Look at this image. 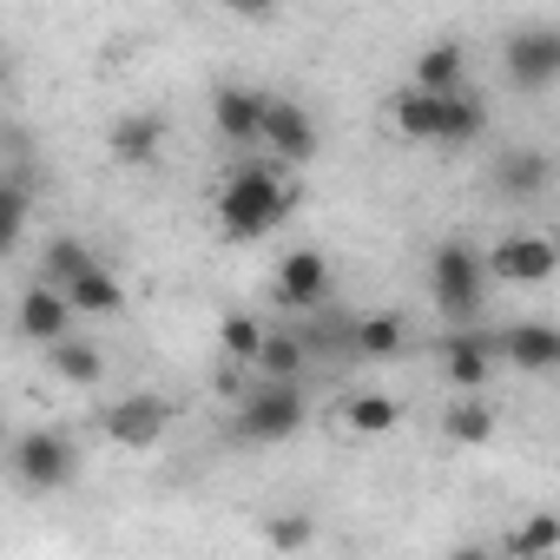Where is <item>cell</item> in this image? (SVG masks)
Masks as SVG:
<instances>
[{
	"label": "cell",
	"mask_w": 560,
	"mask_h": 560,
	"mask_svg": "<svg viewBox=\"0 0 560 560\" xmlns=\"http://www.w3.org/2000/svg\"><path fill=\"white\" fill-rule=\"evenodd\" d=\"M298 185L284 178V172H270V165H244V172H231L224 178V191H218V231L231 237V244H250V237H264V231H277L291 211H298Z\"/></svg>",
	"instance_id": "obj_1"
},
{
	"label": "cell",
	"mask_w": 560,
	"mask_h": 560,
	"mask_svg": "<svg viewBox=\"0 0 560 560\" xmlns=\"http://www.w3.org/2000/svg\"><path fill=\"white\" fill-rule=\"evenodd\" d=\"M488 264H481V250L468 244V237H442L435 244V257H429V298H435V311L448 317V324H475V311L488 304Z\"/></svg>",
	"instance_id": "obj_2"
},
{
	"label": "cell",
	"mask_w": 560,
	"mask_h": 560,
	"mask_svg": "<svg viewBox=\"0 0 560 560\" xmlns=\"http://www.w3.org/2000/svg\"><path fill=\"white\" fill-rule=\"evenodd\" d=\"M0 462L14 468V481L27 494H60L80 475V442L67 429H27L21 442H8V455H0Z\"/></svg>",
	"instance_id": "obj_3"
},
{
	"label": "cell",
	"mask_w": 560,
	"mask_h": 560,
	"mask_svg": "<svg viewBox=\"0 0 560 560\" xmlns=\"http://www.w3.org/2000/svg\"><path fill=\"white\" fill-rule=\"evenodd\" d=\"M298 429H304V389H298V383H270V376H264V389H250L244 409H237V435L257 442V448L291 442Z\"/></svg>",
	"instance_id": "obj_4"
},
{
	"label": "cell",
	"mask_w": 560,
	"mask_h": 560,
	"mask_svg": "<svg viewBox=\"0 0 560 560\" xmlns=\"http://www.w3.org/2000/svg\"><path fill=\"white\" fill-rule=\"evenodd\" d=\"M481 264H488V277H501V284L540 291V284H553L560 250H553V237H540V231H514V237H501L494 250H481Z\"/></svg>",
	"instance_id": "obj_5"
},
{
	"label": "cell",
	"mask_w": 560,
	"mask_h": 560,
	"mask_svg": "<svg viewBox=\"0 0 560 560\" xmlns=\"http://www.w3.org/2000/svg\"><path fill=\"white\" fill-rule=\"evenodd\" d=\"M501 67H508V86H514V93H547V86L560 80V34H553V27H521V34H508Z\"/></svg>",
	"instance_id": "obj_6"
},
{
	"label": "cell",
	"mask_w": 560,
	"mask_h": 560,
	"mask_svg": "<svg viewBox=\"0 0 560 560\" xmlns=\"http://www.w3.org/2000/svg\"><path fill=\"white\" fill-rule=\"evenodd\" d=\"M257 145H270L284 165L317 159V119H311V106H298V100H270V93H264V126H257Z\"/></svg>",
	"instance_id": "obj_7"
},
{
	"label": "cell",
	"mask_w": 560,
	"mask_h": 560,
	"mask_svg": "<svg viewBox=\"0 0 560 560\" xmlns=\"http://www.w3.org/2000/svg\"><path fill=\"white\" fill-rule=\"evenodd\" d=\"M165 429H172V402H165V396H126V402L106 409V442H119V448H132V455L159 448Z\"/></svg>",
	"instance_id": "obj_8"
},
{
	"label": "cell",
	"mask_w": 560,
	"mask_h": 560,
	"mask_svg": "<svg viewBox=\"0 0 560 560\" xmlns=\"http://www.w3.org/2000/svg\"><path fill=\"white\" fill-rule=\"evenodd\" d=\"M330 298V257L298 244L284 264H277V304H291V311H317Z\"/></svg>",
	"instance_id": "obj_9"
},
{
	"label": "cell",
	"mask_w": 560,
	"mask_h": 560,
	"mask_svg": "<svg viewBox=\"0 0 560 560\" xmlns=\"http://www.w3.org/2000/svg\"><path fill=\"white\" fill-rule=\"evenodd\" d=\"M494 343V363L508 357L514 370H527V376H547V370H560V330L553 324H508L501 337H488Z\"/></svg>",
	"instance_id": "obj_10"
},
{
	"label": "cell",
	"mask_w": 560,
	"mask_h": 560,
	"mask_svg": "<svg viewBox=\"0 0 560 560\" xmlns=\"http://www.w3.org/2000/svg\"><path fill=\"white\" fill-rule=\"evenodd\" d=\"M14 324H21V337L27 343H60L67 330H73V304H67V291H54V284H27L21 291V311H14Z\"/></svg>",
	"instance_id": "obj_11"
},
{
	"label": "cell",
	"mask_w": 560,
	"mask_h": 560,
	"mask_svg": "<svg viewBox=\"0 0 560 560\" xmlns=\"http://www.w3.org/2000/svg\"><path fill=\"white\" fill-rule=\"evenodd\" d=\"M211 126H218L224 145H257L264 93H257V86H218V93H211Z\"/></svg>",
	"instance_id": "obj_12"
},
{
	"label": "cell",
	"mask_w": 560,
	"mask_h": 560,
	"mask_svg": "<svg viewBox=\"0 0 560 560\" xmlns=\"http://www.w3.org/2000/svg\"><path fill=\"white\" fill-rule=\"evenodd\" d=\"M494 185H501V198L534 205V198H547L553 165H547V152H534V145H508V152L494 159Z\"/></svg>",
	"instance_id": "obj_13"
},
{
	"label": "cell",
	"mask_w": 560,
	"mask_h": 560,
	"mask_svg": "<svg viewBox=\"0 0 560 560\" xmlns=\"http://www.w3.org/2000/svg\"><path fill=\"white\" fill-rule=\"evenodd\" d=\"M67 304H73V317H119L126 311V284H119V270H106L100 257L80 270V277H67Z\"/></svg>",
	"instance_id": "obj_14"
},
{
	"label": "cell",
	"mask_w": 560,
	"mask_h": 560,
	"mask_svg": "<svg viewBox=\"0 0 560 560\" xmlns=\"http://www.w3.org/2000/svg\"><path fill=\"white\" fill-rule=\"evenodd\" d=\"M106 152H113L119 165H152V159L165 152V119H159V113H119L113 132H106Z\"/></svg>",
	"instance_id": "obj_15"
},
{
	"label": "cell",
	"mask_w": 560,
	"mask_h": 560,
	"mask_svg": "<svg viewBox=\"0 0 560 560\" xmlns=\"http://www.w3.org/2000/svg\"><path fill=\"white\" fill-rule=\"evenodd\" d=\"M488 132V106L455 86V93H435V145H475Z\"/></svg>",
	"instance_id": "obj_16"
},
{
	"label": "cell",
	"mask_w": 560,
	"mask_h": 560,
	"mask_svg": "<svg viewBox=\"0 0 560 560\" xmlns=\"http://www.w3.org/2000/svg\"><path fill=\"white\" fill-rule=\"evenodd\" d=\"M488 370H494V343H488V337H468V330L455 324V337L442 343V376H448V389H481Z\"/></svg>",
	"instance_id": "obj_17"
},
{
	"label": "cell",
	"mask_w": 560,
	"mask_h": 560,
	"mask_svg": "<svg viewBox=\"0 0 560 560\" xmlns=\"http://www.w3.org/2000/svg\"><path fill=\"white\" fill-rule=\"evenodd\" d=\"M409 86H422V93H455V86H468V47H462L455 34H448V40H429Z\"/></svg>",
	"instance_id": "obj_18"
},
{
	"label": "cell",
	"mask_w": 560,
	"mask_h": 560,
	"mask_svg": "<svg viewBox=\"0 0 560 560\" xmlns=\"http://www.w3.org/2000/svg\"><path fill=\"white\" fill-rule=\"evenodd\" d=\"M47 363H54V376L67 383V389H100L106 383V357L86 343V337H60V343H47Z\"/></svg>",
	"instance_id": "obj_19"
},
{
	"label": "cell",
	"mask_w": 560,
	"mask_h": 560,
	"mask_svg": "<svg viewBox=\"0 0 560 560\" xmlns=\"http://www.w3.org/2000/svg\"><path fill=\"white\" fill-rule=\"evenodd\" d=\"M350 350H357L363 363H396V357L409 350V324L389 317V311H383V317H357V324H350Z\"/></svg>",
	"instance_id": "obj_20"
},
{
	"label": "cell",
	"mask_w": 560,
	"mask_h": 560,
	"mask_svg": "<svg viewBox=\"0 0 560 560\" xmlns=\"http://www.w3.org/2000/svg\"><path fill=\"white\" fill-rule=\"evenodd\" d=\"M442 429H448V442H455V448H481V442L494 435V409H488L475 389H455V402H448Z\"/></svg>",
	"instance_id": "obj_21"
},
{
	"label": "cell",
	"mask_w": 560,
	"mask_h": 560,
	"mask_svg": "<svg viewBox=\"0 0 560 560\" xmlns=\"http://www.w3.org/2000/svg\"><path fill=\"white\" fill-rule=\"evenodd\" d=\"M389 126H396L402 139H416V145H435V93L402 86V93L389 100Z\"/></svg>",
	"instance_id": "obj_22"
},
{
	"label": "cell",
	"mask_w": 560,
	"mask_h": 560,
	"mask_svg": "<svg viewBox=\"0 0 560 560\" xmlns=\"http://www.w3.org/2000/svg\"><path fill=\"white\" fill-rule=\"evenodd\" d=\"M343 422H350V435H389V429H402V402L383 389H363L343 402Z\"/></svg>",
	"instance_id": "obj_23"
},
{
	"label": "cell",
	"mask_w": 560,
	"mask_h": 560,
	"mask_svg": "<svg viewBox=\"0 0 560 560\" xmlns=\"http://www.w3.org/2000/svg\"><path fill=\"white\" fill-rule=\"evenodd\" d=\"M27 224H34V198H27V185H21V178H0V257H14V250H21Z\"/></svg>",
	"instance_id": "obj_24"
},
{
	"label": "cell",
	"mask_w": 560,
	"mask_h": 560,
	"mask_svg": "<svg viewBox=\"0 0 560 560\" xmlns=\"http://www.w3.org/2000/svg\"><path fill=\"white\" fill-rule=\"evenodd\" d=\"M93 257H100V250H93L86 237H67V231H60V237H47V250H40V270H47V277H40V284H54V291H60L67 277H80Z\"/></svg>",
	"instance_id": "obj_25"
},
{
	"label": "cell",
	"mask_w": 560,
	"mask_h": 560,
	"mask_svg": "<svg viewBox=\"0 0 560 560\" xmlns=\"http://www.w3.org/2000/svg\"><path fill=\"white\" fill-rule=\"evenodd\" d=\"M250 363H257L270 383H298V376H304V343H298V337H270V330H264V343H257V357H250Z\"/></svg>",
	"instance_id": "obj_26"
},
{
	"label": "cell",
	"mask_w": 560,
	"mask_h": 560,
	"mask_svg": "<svg viewBox=\"0 0 560 560\" xmlns=\"http://www.w3.org/2000/svg\"><path fill=\"white\" fill-rule=\"evenodd\" d=\"M560 547V521L553 514H527L514 534H508V560H540V553H553Z\"/></svg>",
	"instance_id": "obj_27"
},
{
	"label": "cell",
	"mask_w": 560,
	"mask_h": 560,
	"mask_svg": "<svg viewBox=\"0 0 560 560\" xmlns=\"http://www.w3.org/2000/svg\"><path fill=\"white\" fill-rule=\"evenodd\" d=\"M257 343H264V324H257V317L231 311V317L218 324V350H224L231 363H250V357H257Z\"/></svg>",
	"instance_id": "obj_28"
},
{
	"label": "cell",
	"mask_w": 560,
	"mask_h": 560,
	"mask_svg": "<svg viewBox=\"0 0 560 560\" xmlns=\"http://www.w3.org/2000/svg\"><path fill=\"white\" fill-rule=\"evenodd\" d=\"M264 540L284 547V553H291V547H311V540H317V521H311V514H277V521L264 527Z\"/></svg>",
	"instance_id": "obj_29"
},
{
	"label": "cell",
	"mask_w": 560,
	"mask_h": 560,
	"mask_svg": "<svg viewBox=\"0 0 560 560\" xmlns=\"http://www.w3.org/2000/svg\"><path fill=\"white\" fill-rule=\"evenodd\" d=\"M224 14H237V21H270L277 14V0H218Z\"/></svg>",
	"instance_id": "obj_30"
},
{
	"label": "cell",
	"mask_w": 560,
	"mask_h": 560,
	"mask_svg": "<svg viewBox=\"0 0 560 560\" xmlns=\"http://www.w3.org/2000/svg\"><path fill=\"white\" fill-rule=\"evenodd\" d=\"M8 80H14V60H8V54H0V93H8Z\"/></svg>",
	"instance_id": "obj_31"
},
{
	"label": "cell",
	"mask_w": 560,
	"mask_h": 560,
	"mask_svg": "<svg viewBox=\"0 0 560 560\" xmlns=\"http://www.w3.org/2000/svg\"><path fill=\"white\" fill-rule=\"evenodd\" d=\"M0 455H8V422H0Z\"/></svg>",
	"instance_id": "obj_32"
}]
</instances>
